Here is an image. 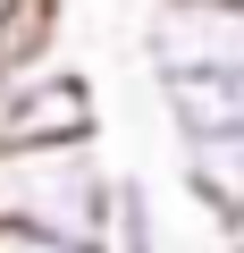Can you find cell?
Here are the masks:
<instances>
[{"instance_id": "obj_1", "label": "cell", "mask_w": 244, "mask_h": 253, "mask_svg": "<svg viewBox=\"0 0 244 253\" xmlns=\"http://www.w3.org/2000/svg\"><path fill=\"white\" fill-rule=\"evenodd\" d=\"M109 194L118 169L101 161V144H0V228H34L101 253Z\"/></svg>"}, {"instance_id": "obj_2", "label": "cell", "mask_w": 244, "mask_h": 253, "mask_svg": "<svg viewBox=\"0 0 244 253\" xmlns=\"http://www.w3.org/2000/svg\"><path fill=\"white\" fill-rule=\"evenodd\" d=\"M0 144H101L93 84L59 51L9 68V84H0Z\"/></svg>"}, {"instance_id": "obj_3", "label": "cell", "mask_w": 244, "mask_h": 253, "mask_svg": "<svg viewBox=\"0 0 244 253\" xmlns=\"http://www.w3.org/2000/svg\"><path fill=\"white\" fill-rule=\"evenodd\" d=\"M160 110L185 135H227V126H244V68H210V76H160Z\"/></svg>"}, {"instance_id": "obj_4", "label": "cell", "mask_w": 244, "mask_h": 253, "mask_svg": "<svg viewBox=\"0 0 244 253\" xmlns=\"http://www.w3.org/2000/svg\"><path fill=\"white\" fill-rule=\"evenodd\" d=\"M177 161H185V186H194V203L227 228V219H244V126H227V135H185L177 144Z\"/></svg>"}, {"instance_id": "obj_5", "label": "cell", "mask_w": 244, "mask_h": 253, "mask_svg": "<svg viewBox=\"0 0 244 253\" xmlns=\"http://www.w3.org/2000/svg\"><path fill=\"white\" fill-rule=\"evenodd\" d=\"M42 51H59L51 0H0V76L26 68V59H42Z\"/></svg>"}, {"instance_id": "obj_6", "label": "cell", "mask_w": 244, "mask_h": 253, "mask_svg": "<svg viewBox=\"0 0 244 253\" xmlns=\"http://www.w3.org/2000/svg\"><path fill=\"white\" fill-rule=\"evenodd\" d=\"M101 253H160V211H152V194H143L135 177H118V194H109V236H101Z\"/></svg>"}, {"instance_id": "obj_7", "label": "cell", "mask_w": 244, "mask_h": 253, "mask_svg": "<svg viewBox=\"0 0 244 253\" xmlns=\"http://www.w3.org/2000/svg\"><path fill=\"white\" fill-rule=\"evenodd\" d=\"M0 253H93V245H59V236H34V228H0Z\"/></svg>"}, {"instance_id": "obj_8", "label": "cell", "mask_w": 244, "mask_h": 253, "mask_svg": "<svg viewBox=\"0 0 244 253\" xmlns=\"http://www.w3.org/2000/svg\"><path fill=\"white\" fill-rule=\"evenodd\" d=\"M227 253H244V219H227Z\"/></svg>"}]
</instances>
